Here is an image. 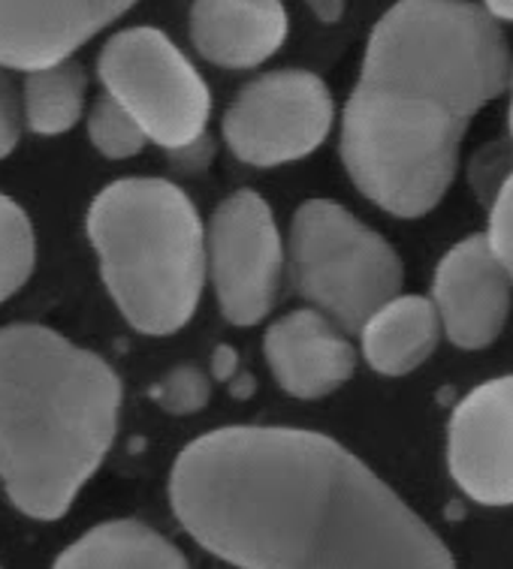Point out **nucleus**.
<instances>
[{
    "label": "nucleus",
    "instance_id": "1",
    "mask_svg": "<svg viewBox=\"0 0 513 569\" xmlns=\"http://www.w3.org/2000/svg\"><path fill=\"white\" fill-rule=\"evenodd\" d=\"M178 521L241 569H456L438 533L345 446L296 428H220L178 456Z\"/></svg>",
    "mask_w": 513,
    "mask_h": 569
},
{
    "label": "nucleus",
    "instance_id": "2",
    "mask_svg": "<svg viewBox=\"0 0 513 569\" xmlns=\"http://www.w3.org/2000/svg\"><path fill=\"white\" fill-rule=\"evenodd\" d=\"M511 84V52L465 0H398L368 40L345 106L342 157L356 187L396 218L438 206L465 127Z\"/></svg>",
    "mask_w": 513,
    "mask_h": 569
},
{
    "label": "nucleus",
    "instance_id": "3",
    "mask_svg": "<svg viewBox=\"0 0 513 569\" xmlns=\"http://www.w3.org/2000/svg\"><path fill=\"white\" fill-rule=\"evenodd\" d=\"M116 371L42 326L0 329V482L21 512L61 518L116 440Z\"/></svg>",
    "mask_w": 513,
    "mask_h": 569
},
{
    "label": "nucleus",
    "instance_id": "4",
    "mask_svg": "<svg viewBox=\"0 0 513 569\" xmlns=\"http://www.w3.org/2000/svg\"><path fill=\"white\" fill-rule=\"evenodd\" d=\"M88 236L106 287L134 329L172 335L194 317L206 236L185 190L160 178L116 181L88 211Z\"/></svg>",
    "mask_w": 513,
    "mask_h": 569
},
{
    "label": "nucleus",
    "instance_id": "5",
    "mask_svg": "<svg viewBox=\"0 0 513 569\" xmlns=\"http://www.w3.org/2000/svg\"><path fill=\"white\" fill-rule=\"evenodd\" d=\"M290 257L299 292L347 331L363 329L402 287L396 250L326 199H312L296 211Z\"/></svg>",
    "mask_w": 513,
    "mask_h": 569
},
{
    "label": "nucleus",
    "instance_id": "6",
    "mask_svg": "<svg viewBox=\"0 0 513 569\" xmlns=\"http://www.w3.org/2000/svg\"><path fill=\"white\" fill-rule=\"evenodd\" d=\"M106 93L125 106L148 142L194 148L209 121V88L194 63L155 28H130L106 42L97 61Z\"/></svg>",
    "mask_w": 513,
    "mask_h": 569
},
{
    "label": "nucleus",
    "instance_id": "7",
    "mask_svg": "<svg viewBox=\"0 0 513 569\" xmlns=\"http://www.w3.org/2000/svg\"><path fill=\"white\" fill-rule=\"evenodd\" d=\"M333 127V97L305 70L260 76L224 118L227 146L241 163L282 166L312 154Z\"/></svg>",
    "mask_w": 513,
    "mask_h": 569
},
{
    "label": "nucleus",
    "instance_id": "8",
    "mask_svg": "<svg viewBox=\"0 0 513 569\" xmlns=\"http://www.w3.org/2000/svg\"><path fill=\"white\" fill-rule=\"evenodd\" d=\"M209 266L227 320L254 326L273 311L282 287L284 250L273 208L257 193L239 190L211 214Z\"/></svg>",
    "mask_w": 513,
    "mask_h": 569
},
{
    "label": "nucleus",
    "instance_id": "9",
    "mask_svg": "<svg viewBox=\"0 0 513 569\" xmlns=\"http://www.w3.org/2000/svg\"><path fill=\"white\" fill-rule=\"evenodd\" d=\"M447 461L456 486L483 507L513 503V377L465 395L453 410Z\"/></svg>",
    "mask_w": 513,
    "mask_h": 569
},
{
    "label": "nucleus",
    "instance_id": "10",
    "mask_svg": "<svg viewBox=\"0 0 513 569\" xmlns=\"http://www.w3.org/2000/svg\"><path fill=\"white\" fill-rule=\"evenodd\" d=\"M511 274L486 236L462 239L435 271L441 329L462 350H481L502 335L511 313Z\"/></svg>",
    "mask_w": 513,
    "mask_h": 569
},
{
    "label": "nucleus",
    "instance_id": "11",
    "mask_svg": "<svg viewBox=\"0 0 513 569\" xmlns=\"http://www.w3.org/2000/svg\"><path fill=\"white\" fill-rule=\"evenodd\" d=\"M137 0H0V67L42 70L125 16Z\"/></svg>",
    "mask_w": 513,
    "mask_h": 569
},
{
    "label": "nucleus",
    "instance_id": "12",
    "mask_svg": "<svg viewBox=\"0 0 513 569\" xmlns=\"http://www.w3.org/2000/svg\"><path fill=\"white\" fill-rule=\"evenodd\" d=\"M266 359L294 398H324L351 380L356 352L320 311H294L266 331Z\"/></svg>",
    "mask_w": 513,
    "mask_h": 569
},
{
    "label": "nucleus",
    "instance_id": "13",
    "mask_svg": "<svg viewBox=\"0 0 513 569\" xmlns=\"http://www.w3.org/2000/svg\"><path fill=\"white\" fill-rule=\"evenodd\" d=\"M287 37L282 0H194L190 40L206 61L248 70L269 61Z\"/></svg>",
    "mask_w": 513,
    "mask_h": 569
},
{
    "label": "nucleus",
    "instance_id": "14",
    "mask_svg": "<svg viewBox=\"0 0 513 569\" xmlns=\"http://www.w3.org/2000/svg\"><path fill=\"white\" fill-rule=\"evenodd\" d=\"M363 352L377 373L402 377L430 359L441 338L435 305L423 296H396L363 322Z\"/></svg>",
    "mask_w": 513,
    "mask_h": 569
},
{
    "label": "nucleus",
    "instance_id": "15",
    "mask_svg": "<svg viewBox=\"0 0 513 569\" xmlns=\"http://www.w3.org/2000/svg\"><path fill=\"white\" fill-rule=\"evenodd\" d=\"M55 569H188L181 551L139 521H106L76 539Z\"/></svg>",
    "mask_w": 513,
    "mask_h": 569
},
{
    "label": "nucleus",
    "instance_id": "16",
    "mask_svg": "<svg viewBox=\"0 0 513 569\" xmlns=\"http://www.w3.org/2000/svg\"><path fill=\"white\" fill-rule=\"evenodd\" d=\"M85 73L63 61L28 73L24 82V114L33 133L58 136L82 118Z\"/></svg>",
    "mask_w": 513,
    "mask_h": 569
},
{
    "label": "nucleus",
    "instance_id": "17",
    "mask_svg": "<svg viewBox=\"0 0 513 569\" xmlns=\"http://www.w3.org/2000/svg\"><path fill=\"white\" fill-rule=\"evenodd\" d=\"M33 271V229L12 199L0 197V301L21 290Z\"/></svg>",
    "mask_w": 513,
    "mask_h": 569
},
{
    "label": "nucleus",
    "instance_id": "18",
    "mask_svg": "<svg viewBox=\"0 0 513 569\" xmlns=\"http://www.w3.org/2000/svg\"><path fill=\"white\" fill-rule=\"evenodd\" d=\"M88 130H91V142L100 154L112 157V160H125V157H134L142 151V146L148 142V136L142 133V127L130 118L125 106L112 100L109 93H103L100 100L91 109V121H88Z\"/></svg>",
    "mask_w": 513,
    "mask_h": 569
},
{
    "label": "nucleus",
    "instance_id": "19",
    "mask_svg": "<svg viewBox=\"0 0 513 569\" xmlns=\"http://www.w3.org/2000/svg\"><path fill=\"white\" fill-rule=\"evenodd\" d=\"M151 398H155L167 413H197V410H203V407L209 405V383H206V377L199 371H194V368H178V371L164 377V380L151 389Z\"/></svg>",
    "mask_w": 513,
    "mask_h": 569
},
{
    "label": "nucleus",
    "instance_id": "20",
    "mask_svg": "<svg viewBox=\"0 0 513 569\" xmlns=\"http://www.w3.org/2000/svg\"><path fill=\"white\" fill-rule=\"evenodd\" d=\"M486 239H490L493 250L504 262V269H507L513 283V172L511 178L502 184V190H499V197H495L493 218H490V232H486Z\"/></svg>",
    "mask_w": 513,
    "mask_h": 569
},
{
    "label": "nucleus",
    "instance_id": "21",
    "mask_svg": "<svg viewBox=\"0 0 513 569\" xmlns=\"http://www.w3.org/2000/svg\"><path fill=\"white\" fill-rule=\"evenodd\" d=\"M21 118H19V97L12 88L10 76L0 73V160L12 154V148L19 142Z\"/></svg>",
    "mask_w": 513,
    "mask_h": 569
},
{
    "label": "nucleus",
    "instance_id": "22",
    "mask_svg": "<svg viewBox=\"0 0 513 569\" xmlns=\"http://www.w3.org/2000/svg\"><path fill=\"white\" fill-rule=\"evenodd\" d=\"M236 365H239V359H236V350H233V347H218V350H215L211 371H215V377H218V380H233Z\"/></svg>",
    "mask_w": 513,
    "mask_h": 569
},
{
    "label": "nucleus",
    "instance_id": "23",
    "mask_svg": "<svg viewBox=\"0 0 513 569\" xmlns=\"http://www.w3.org/2000/svg\"><path fill=\"white\" fill-rule=\"evenodd\" d=\"M308 7L324 21H336L342 16V0H308Z\"/></svg>",
    "mask_w": 513,
    "mask_h": 569
},
{
    "label": "nucleus",
    "instance_id": "24",
    "mask_svg": "<svg viewBox=\"0 0 513 569\" xmlns=\"http://www.w3.org/2000/svg\"><path fill=\"white\" fill-rule=\"evenodd\" d=\"M483 3H486V12L493 19L513 21V0H483Z\"/></svg>",
    "mask_w": 513,
    "mask_h": 569
},
{
    "label": "nucleus",
    "instance_id": "25",
    "mask_svg": "<svg viewBox=\"0 0 513 569\" xmlns=\"http://www.w3.org/2000/svg\"><path fill=\"white\" fill-rule=\"evenodd\" d=\"M254 392V377L245 373V377H236V386H233V395H251Z\"/></svg>",
    "mask_w": 513,
    "mask_h": 569
},
{
    "label": "nucleus",
    "instance_id": "26",
    "mask_svg": "<svg viewBox=\"0 0 513 569\" xmlns=\"http://www.w3.org/2000/svg\"><path fill=\"white\" fill-rule=\"evenodd\" d=\"M511 133H513V106H511Z\"/></svg>",
    "mask_w": 513,
    "mask_h": 569
}]
</instances>
